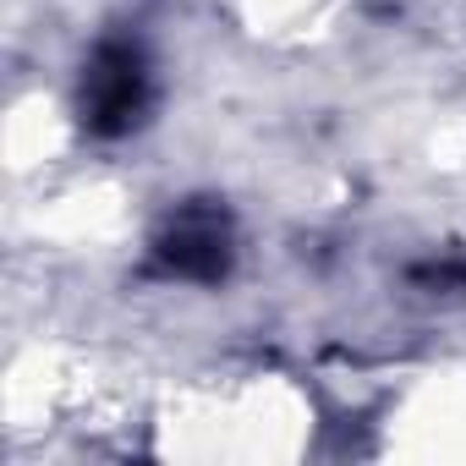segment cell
Masks as SVG:
<instances>
[{
    "instance_id": "obj_2",
    "label": "cell",
    "mask_w": 466,
    "mask_h": 466,
    "mask_svg": "<svg viewBox=\"0 0 466 466\" xmlns=\"http://www.w3.org/2000/svg\"><path fill=\"white\" fill-rule=\"evenodd\" d=\"M230 264H237V225L214 198L176 203L148 242V275L165 286H219Z\"/></svg>"
},
{
    "instance_id": "obj_1",
    "label": "cell",
    "mask_w": 466,
    "mask_h": 466,
    "mask_svg": "<svg viewBox=\"0 0 466 466\" xmlns=\"http://www.w3.org/2000/svg\"><path fill=\"white\" fill-rule=\"evenodd\" d=\"M148 110H154V61L143 39L105 34L77 72V127L94 143H121L148 121Z\"/></svg>"
},
{
    "instance_id": "obj_3",
    "label": "cell",
    "mask_w": 466,
    "mask_h": 466,
    "mask_svg": "<svg viewBox=\"0 0 466 466\" xmlns=\"http://www.w3.org/2000/svg\"><path fill=\"white\" fill-rule=\"evenodd\" d=\"M411 280H417V291H466V258H428V264H417L411 269Z\"/></svg>"
}]
</instances>
